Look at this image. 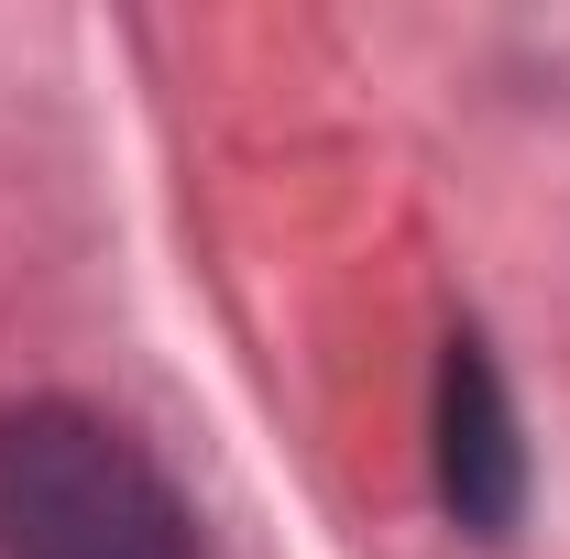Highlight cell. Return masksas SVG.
Returning <instances> with one entry per match:
<instances>
[{
    "label": "cell",
    "mask_w": 570,
    "mask_h": 559,
    "mask_svg": "<svg viewBox=\"0 0 570 559\" xmlns=\"http://www.w3.org/2000/svg\"><path fill=\"white\" fill-rule=\"evenodd\" d=\"M0 559H198L176 483L99 406H0Z\"/></svg>",
    "instance_id": "6da1fadb"
},
{
    "label": "cell",
    "mask_w": 570,
    "mask_h": 559,
    "mask_svg": "<svg viewBox=\"0 0 570 559\" xmlns=\"http://www.w3.org/2000/svg\"><path fill=\"white\" fill-rule=\"evenodd\" d=\"M439 483H450V504H461V527H483V538H494L504 516H515V493H527L515 418H504L494 362H483L472 341H450V439H439Z\"/></svg>",
    "instance_id": "7a4b0ae2"
}]
</instances>
